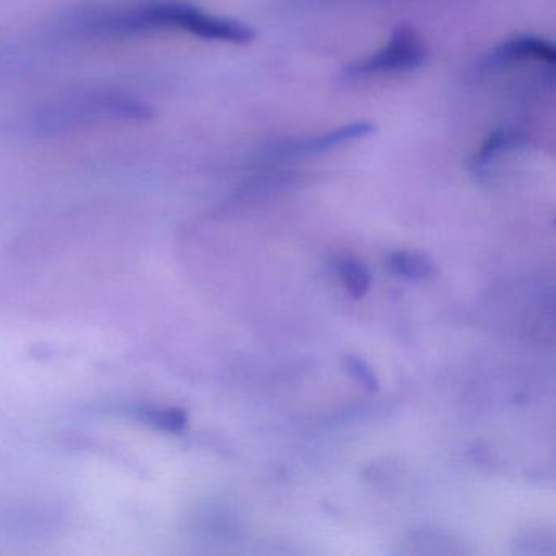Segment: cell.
I'll return each instance as SVG.
<instances>
[{"label":"cell","instance_id":"6da1fadb","mask_svg":"<svg viewBox=\"0 0 556 556\" xmlns=\"http://www.w3.org/2000/svg\"><path fill=\"white\" fill-rule=\"evenodd\" d=\"M93 28L118 35L181 30L201 40L232 45H249L255 40V30L250 25L207 14L185 2H146L106 12L93 21Z\"/></svg>","mask_w":556,"mask_h":556},{"label":"cell","instance_id":"7a4b0ae2","mask_svg":"<svg viewBox=\"0 0 556 556\" xmlns=\"http://www.w3.org/2000/svg\"><path fill=\"white\" fill-rule=\"evenodd\" d=\"M426 61V45L415 28L400 25L395 28L389 43L364 60L344 67L343 77L350 80L369 79V77L392 76V74L412 73Z\"/></svg>","mask_w":556,"mask_h":556},{"label":"cell","instance_id":"3957f363","mask_svg":"<svg viewBox=\"0 0 556 556\" xmlns=\"http://www.w3.org/2000/svg\"><path fill=\"white\" fill-rule=\"evenodd\" d=\"M536 63L552 70L556 63V50L549 41L530 35L507 38L503 43L488 51L481 60V70L501 71L520 64Z\"/></svg>","mask_w":556,"mask_h":556},{"label":"cell","instance_id":"277c9868","mask_svg":"<svg viewBox=\"0 0 556 556\" xmlns=\"http://www.w3.org/2000/svg\"><path fill=\"white\" fill-rule=\"evenodd\" d=\"M374 131H376V126L372 123H350V125L338 126L330 131L281 142V144L275 146L271 152L276 157H312V155L325 154V152H331L334 149L361 141V139L369 138Z\"/></svg>","mask_w":556,"mask_h":556},{"label":"cell","instance_id":"5b68a950","mask_svg":"<svg viewBox=\"0 0 556 556\" xmlns=\"http://www.w3.org/2000/svg\"><path fill=\"white\" fill-rule=\"evenodd\" d=\"M522 142V132L516 131V129H500V131H494L493 135L484 139L483 144L478 149L477 154L473 155L471 168H473V172H477V174H483V172L488 170V167H490L493 162H496L504 152L519 148Z\"/></svg>","mask_w":556,"mask_h":556},{"label":"cell","instance_id":"8992f818","mask_svg":"<svg viewBox=\"0 0 556 556\" xmlns=\"http://www.w3.org/2000/svg\"><path fill=\"white\" fill-rule=\"evenodd\" d=\"M390 266L396 275L405 276L409 279H428L435 273V265L425 253L395 252L390 255Z\"/></svg>","mask_w":556,"mask_h":556},{"label":"cell","instance_id":"52a82bcc","mask_svg":"<svg viewBox=\"0 0 556 556\" xmlns=\"http://www.w3.org/2000/svg\"><path fill=\"white\" fill-rule=\"evenodd\" d=\"M338 275H340L344 289L356 299L364 298L369 292L370 285H372V276H370L369 269L357 260H341L340 265H338Z\"/></svg>","mask_w":556,"mask_h":556},{"label":"cell","instance_id":"ba28073f","mask_svg":"<svg viewBox=\"0 0 556 556\" xmlns=\"http://www.w3.org/2000/svg\"><path fill=\"white\" fill-rule=\"evenodd\" d=\"M136 415L162 431L178 432L187 428V413L180 408H162V406H148L139 408Z\"/></svg>","mask_w":556,"mask_h":556},{"label":"cell","instance_id":"9c48e42d","mask_svg":"<svg viewBox=\"0 0 556 556\" xmlns=\"http://www.w3.org/2000/svg\"><path fill=\"white\" fill-rule=\"evenodd\" d=\"M344 367H346L348 372H350L361 386L366 387L370 392L379 390V380H377L376 372L370 369L366 361L359 359V357L356 356H350L344 359Z\"/></svg>","mask_w":556,"mask_h":556}]
</instances>
